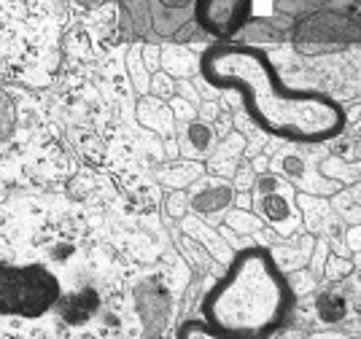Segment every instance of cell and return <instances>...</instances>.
Wrapping results in <instances>:
<instances>
[{"instance_id": "cell-2", "label": "cell", "mask_w": 361, "mask_h": 339, "mask_svg": "<svg viewBox=\"0 0 361 339\" xmlns=\"http://www.w3.org/2000/svg\"><path fill=\"white\" fill-rule=\"evenodd\" d=\"M294 310V285L270 248L245 245L202 299V318L219 337L259 339L275 334Z\"/></svg>"}, {"instance_id": "cell-24", "label": "cell", "mask_w": 361, "mask_h": 339, "mask_svg": "<svg viewBox=\"0 0 361 339\" xmlns=\"http://www.w3.org/2000/svg\"><path fill=\"white\" fill-rule=\"evenodd\" d=\"M170 111H173V116L178 118V121H189V118L197 116L195 105L189 103L186 97H178V94H173V97H170Z\"/></svg>"}, {"instance_id": "cell-6", "label": "cell", "mask_w": 361, "mask_h": 339, "mask_svg": "<svg viewBox=\"0 0 361 339\" xmlns=\"http://www.w3.org/2000/svg\"><path fill=\"white\" fill-rule=\"evenodd\" d=\"M170 294L159 281H143L135 288V310L146 334H162L170 318Z\"/></svg>"}, {"instance_id": "cell-25", "label": "cell", "mask_w": 361, "mask_h": 339, "mask_svg": "<svg viewBox=\"0 0 361 339\" xmlns=\"http://www.w3.org/2000/svg\"><path fill=\"white\" fill-rule=\"evenodd\" d=\"M186 207H189V197H186V194H180V189L167 199V213H170L173 218H183Z\"/></svg>"}, {"instance_id": "cell-21", "label": "cell", "mask_w": 361, "mask_h": 339, "mask_svg": "<svg viewBox=\"0 0 361 339\" xmlns=\"http://www.w3.org/2000/svg\"><path fill=\"white\" fill-rule=\"evenodd\" d=\"M149 89H151V94H157V97H162V100H170L173 94H176V84H173V75L170 73H157L151 75V84H149Z\"/></svg>"}, {"instance_id": "cell-3", "label": "cell", "mask_w": 361, "mask_h": 339, "mask_svg": "<svg viewBox=\"0 0 361 339\" xmlns=\"http://www.w3.org/2000/svg\"><path fill=\"white\" fill-rule=\"evenodd\" d=\"M60 296V281L46 266L0 261V318H41L57 307Z\"/></svg>"}, {"instance_id": "cell-20", "label": "cell", "mask_w": 361, "mask_h": 339, "mask_svg": "<svg viewBox=\"0 0 361 339\" xmlns=\"http://www.w3.org/2000/svg\"><path fill=\"white\" fill-rule=\"evenodd\" d=\"M278 167H281V170H283L291 180H297V183H302V178H307V173H310L307 159H305V156H300V154H294V151L281 154V156H278Z\"/></svg>"}, {"instance_id": "cell-18", "label": "cell", "mask_w": 361, "mask_h": 339, "mask_svg": "<svg viewBox=\"0 0 361 339\" xmlns=\"http://www.w3.org/2000/svg\"><path fill=\"white\" fill-rule=\"evenodd\" d=\"M16 132V105L8 92L0 89V140H11Z\"/></svg>"}, {"instance_id": "cell-1", "label": "cell", "mask_w": 361, "mask_h": 339, "mask_svg": "<svg viewBox=\"0 0 361 339\" xmlns=\"http://www.w3.org/2000/svg\"><path fill=\"white\" fill-rule=\"evenodd\" d=\"M202 81L216 92H235L262 132L288 143H326L345 130V111L318 89H294L272 59L245 44H213L200 54Z\"/></svg>"}, {"instance_id": "cell-11", "label": "cell", "mask_w": 361, "mask_h": 339, "mask_svg": "<svg viewBox=\"0 0 361 339\" xmlns=\"http://www.w3.org/2000/svg\"><path fill=\"white\" fill-rule=\"evenodd\" d=\"M205 173V167L202 162H197V159H180V162H170L165 164L157 178H159V183H165V186H173V189H186L189 183H195L200 180V175Z\"/></svg>"}, {"instance_id": "cell-15", "label": "cell", "mask_w": 361, "mask_h": 339, "mask_svg": "<svg viewBox=\"0 0 361 339\" xmlns=\"http://www.w3.org/2000/svg\"><path fill=\"white\" fill-rule=\"evenodd\" d=\"M297 199H300L302 218L307 221V226H310L313 232L326 229V223L331 221V205L329 202L318 199V197H313V194H300Z\"/></svg>"}, {"instance_id": "cell-28", "label": "cell", "mask_w": 361, "mask_h": 339, "mask_svg": "<svg viewBox=\"0 0 361 339\" xmlns=\"http://www.w3.org/2000/svg\"><path fill=\"white\" fill-rule=\"evenodd\" d=\"M81 8H97V6H103L106 0H75Z\"/></svg>"}, {"instance_id": "cell-22", "label": "cell", "mask_w": 361, "mask_h": 339, "mask_svg": "<svg viewBox=\"0 0 361 339\" xmlns=\"http://www.w3.org/2000/svg\"><path fill=\"white\" fill-rule=\"evenodd\" d=\"M324 272H326L329 281H343V278H348V275L353 272V261H348V259H343V256H329V259H326V266H324Z\"/></svg>"}, {"instance_id": "cell-13", "label": "cell", "mask_w": 361, "mask_h": 339, "mask_svg": "<svg viewBox=\"0 0 361 339\" xmlns=\"http://www.w3.org/2000/svg\"><path fill=\"white\" fill-rule=\"evenodd\" d=\"M159 62L165 68V73H170L173 78H189L200 70V57H195L186 49H159Z\"/></svg>"}, {"instance_id": "cell-4", "label": "cell", "mask_w": 361, "mask_h": 339, "mask_svg": "<svg viewBox=\"0 0 361 339\" xmlns=\"http://www.w3.org/2000/svg\"><path fill=\"white\" fill-rule=\"evenodd\" d=\"M254 202L256 210H259V218L270 223L278 235L291 237L297 232V226L302 221V213L294 205V194H291L288 180H281L272 173H262V175L256 178Z\"/></svg>"}, {"instance_id": "cell-23", "label": "cell", "mask_w": 361, "mask_h": 339, "mask_svg": "<svg viewBox=\"0 0 361 339\" xmlns=\"http://www.w3.org/2000/svg\"><path fill=\"white\" fill-rule=\"evenodd\" d=\"M178 337H219L216 331H213V326L202 318V321H186V323L178 328Z\"/></svg>"}, {"instance_id": "cell-5", "label": "cell", "mask_w": 361, "mask_h": 339, "mask_svg": "<svg viewBox=\"0 0 361 339\" xmlns=\"http://www.w3.org/2000/svg\"><path fill=\"white\" fill-rule=\"evenodd\" d=\"M254 0H195L192 11L200 30L216 38H232L251 19Z\"/></svg>"}, {"instance_id": "cell-14", "label": "cell", "mask_w": 361, "mask_h": 339, "mask_svg": "<svg viewBox=\"0 0 361 339\" xmlns=\"http://www.w3.org/2000/svg\"><path fill=\"white\" fill-rule=\"evenodd\" d=\"M121 14H124L127 27L133 30L135 35H146L154 27L149 0H121Z\"/></svg>"}, {"instance_id": "cell-27", "label": "cell", "mask_w": 361, "mask_h": 339, "mask_svg": "<svg viewBox=\"0 0 361 339\" xmlns=\"http://www.w3.org/2000/svg\"><path fill=\"white\" fill-rule=\"evenodd\" d=\"M178 92H180V97H186V100H189V103H192V105H200V97H197V94H195V89L189 87L186 81H180V84H178Z\"/></svg>"}, {"instance_id": "cell-10", "label": "cell", "mask_w": 361, "mask_h": 339, "mask_svg": "<svg viewBox=\"0 0 361 339\" xmlns=\"http://www.w3.org/2000/svg\"><path fill=\"white\" fill-rule=\"evenodd\" d=\"M216 143V135H213L211 124L202 121V118H189L183 121V130H180V154L186 159H202Z\"/></svg>"}, {"instance_id": "cell-9", "label": "cell", "mask_w": 361, "mask_h": 339, "mask_svg": "<svg viewBox=\"0 0 361 339\" xmlns=\"http://www.w3.org/2000/svg\"><path fill=\"white\" fill-rule=\"evenodd\" d=\"M57 307H60V315L65 318V323L81 326V323H87L92 315L97 312L100 296H97L94 288H81V291H73V294H68V296H60Z\"/></svg>"}, {"instance_id": "cell-12", "label": "cell", "mask_w": 361, "mask_h": 339, "mask_svg": "<svg viewBox=\"0 0 361 339\" xmlns=\"http://www.w3.org/2000/svg\"><path fill=\"white\" fill-rule=\"evenodd\" d=\"M183 232L192 237V240H197L205 251L211 253L213 259H219V261H229V259H232V253L226 248L229 242L224 240V235H216L205 223L195 221V218H186V221H183Z\"/></svg>"}, {"instance_id": "cell-16", "label": "cell", "mask_w": 361, "mask_h": 339, "mask_svg": "<svg viewBox=\"0 0 361 339\" xmlns=\"http://www.w3.org/2000/svg\"><path fill=\"white\" fill-rule=\"evenodd\" d=\"M226 229H232L235 235H259L262 232V226L264 221L256 216V213H248V210H232V213H226V221H224Z\"/></svg>"}, {"instance_id": "cell-7", "label": "cell", "mask_w": 361, "mask_h": 339, "mask_svg": "<svg viewBox=\"0 0 361 339\" xmlns=\"http://www.w3.org/2000/svg\"><path fill=\"white\" fill-rule=\"evenodd\" d=\"M232 202H235V189L221 178H205L195 189V194L189 197V207L200 216L224 213Z\"/></svg>"}, {"instance_id": "cell-8", "label": "cell", "mask_w": 361, "mask_h": 339, "mask_svg": "<svg viewBox=\"0 0 361 339\" xmlns=\"http://www.w3.org/2000/svg\"><path fill=\"white\" fill-rule=\"evenodd\" d=\"M137 118L140 124H146L149 130L159 132L162 137H173L176 135V116L170 111V105H165L162 97L157 94H140V103H137Z\"/></svg>"}, {"instance_id": "cell-26", "label": "cell", "mask_w": 361, "mask_h": 339, "mask_svg": "<svg viewBox=\"0 0 361 339\" xmlns=\"http://www.w3.org/2000/svg\"><path fill=\"white\" fill-rule=\"evenodd\" d=\"M195 0H159V6L167 8V11H183V8H189Z\"/></svg>"}, {"instance_id": "cell-29", "label": "cell", "mask_w": 361, "mask_h": 339, "mask_svg": "<svg viewBox=\"0 0 361 339\" xmlns=\"http://www.w3.org/2000/svg\"><path fill=\"white\" fill-rule=\"evenodd\" d=\"M213 113H216V105H205V116L202 118H205V121H211V118H216Z\"/></svg>"}, {"instance_id": "cell-17", "label": "cell", "mask_w": 361, "mask_h": 339, "mask_svg": "<svg viewBox=\"0 0 361 339\" xmlns=\"http://www.w3.org/2000/svg\"><path fill=\"white\" fill-rule=\"evenodd\" d=\"M316 310H318V318H321L324 323H337V321H343V318H345L348 304H345V299H343L340 294H331V291H326V294L318 296Z\"/></svg>"}, {"instance_id": "cell-19", "label": "cell", "mask_w": 361, "mask_h": 339, "mask_svg": "<svg viewBox=\"0 0 361 339\" xmlns=\"http://www.w3.org/2000/svg\"><path fill=\"white\" fill-rule=\"evenodd\" d=\"M127 68H130V78H133V84H135L137 94H146L151 84V73H149V68H146V62H143L140 49H133V51H130Z\"/></svg>"}]
</instances>
